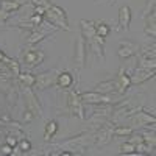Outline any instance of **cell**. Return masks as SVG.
Returning <instances> with one entry per match:
<instances>
[{"label":"cell","instance_id":"cell-1","mask_svg":"<svg viewBox=\"0 0 156 156\" xmlns=\"http://www.w3.org/2000/svg\"><path fill=\"white\" fill-rule=\"evenodd\" d=\"M44 17L47 19V22H50L55 28H62L66 31H70V27H69V20H67V14L61 6L58 5H51L47 11Z\"/></svg>","mask_w":156,"mask_h":156},{"label":"cell","instance_id":"cell-2","mask_svg":"<svg viewBox=\"0 0 156 156\" xmlns=\"http://www.w3.org/2000/svg\"><path fill=\"white\" fill-rule=\"evenodd\" d=\"M42 109L36 100V95L31 92L30 87H25V111H23V122H33L36 117H41Z\"/></svg>","mask_w":156,"mask_h":156},{"label":"cell","instance_id":"cell-3","mask_svg":"<svg viewBox=\"0 0 156 156\" xmlns=\"http://www.w3.org/2000/svg\"><path fill=\"white\" fill-rule=\"evenodd\" d=\"M84 103L80 97V94L76 90H69L67 92V108H69V112L72 115H76L78 119L84 120L86 115H84Z\"/></svg>","mask_w":156,"mask_h":156},{"label":"cell","instance_id":"cell-4","mask_svg":"<svg viewBox=\"0 0 156 156\" xmlns=\"http://www.w3.org/2000/svg\"><path fill=\"white\" fill-rule=\"evenodd\" d=\"M86 51H87V45H86V39L83 37V34L78 37L76 45H75V53H73V67L76 72H80L84 64H86Z\"/></svg>","mask_w":156,"mask_h":156},{"label":"cell","instance_id":"cell-5","mask_svg":"<svg viewBox=\"0 0 156 156\" xmlns=\"http://www.w3.org/2000/svg\"><path fill=\"white\" fill-rule=\"evenodd\" d=\"M80 97H81L83 103L94 105V106H98V105H109V103L114 101L111 95L97 92V90H92V92H83V94H80Z\"/></svg>","mask_w":156,"mask_h":156},{"label":"cell","instance_id":"cell-6","mask_svg":"<svg viewBox=\"0 0 156 156\" xmlns=\"http://www.w3.org/2000/svg\"><path fill=\"white\" fill-rule=\"evenodd\" d=\"M58 73H59L58 69H51V70H47V72H42V73L36 75V83H34V86H36L37 89H47V87H50L51 84L56 83Z\"/></svg>","mask_w":156,"mask_h":156},{"label":"cell","instance_id":"cell-7","mask_svg":"<svg viewBox=\"0 0 156 156\" xmlns=\"http://www.w3.org/2000/svg\"><path fill=\"white\" fill-rule=\"evenodd\" d=\"M45 59V55L44 51L37 50V48H28L25 53L22 55V61L25 66L28 67H34V66H39V64H42Z\"/></svg>","mask_w":156,"mask_h":156},{"label":"cell","instance_id":"cell-8","mask_svg":"<svg viewBox=\"0 0 156 156\" xmlns=\"http://www.w3.org/2000/svg\"><path fill=\"white\" fill-rule=\"evenodd\" d=\"M112 128H114V125L111 126V125H106V123H103V125H100V128H98V131L94 134V144L97 145V147H103V145H106V144H109L111 142V139H112Z\"/></svg>","mask_w":156,"mask_h":156},{"label":"cell","instance_id":"cell-9","mask_svg":"<svg viewBox=\"0 0 156 156\" xmlns=\"http://www.w3.org/2000/svg\"><path fill=\"white\" fill-rule=\"evenodd\" d=\"M128 119H129V122H131L133 125H137V126H147V125H150V123L154 125V122H156L154 114H150V112H140V109L136 111L133 115H129Z\"/></svg>","mask_w":156,"mask_h":156},{"label":"cell","instance_id":"cell-10","mask_svg":"<svg viewBox=\"0 0 156 156\" xmlns=\"http://www.w3.org/2000/svg\"><path fill=\"white\" fill-rule=\"evenodd\" d=\"M137 51H139L137 44H134L131 41H120L119 48H117V55H119L120 59H126V58L134 56Z\"/></svg>","mask_w":156,"mask_h":156},{"label":"cell","instance_id":"cell-11","mask_svg":"<svg viewBox=\"0 0 156 156\" xmlns=\"http://www.w3.org/2000/svg\"><path fill=\"white\" fill-rule=\"evenodd\" d=\"M153 76H154V69H140V67H137L133 75H129V81H131V84L137 86V84H142L144 81L150 80V78H153Z\"/></svg>","mask_w":156,"mask_h":156},{"label":"cell","instance_id":"cell-12","mask_svg":"<svg viewBox=\"0 0 156 156\" xmlns=\"http://www.w3.org/2000/svg\"><path fill=\"white\" fill-rule=\"evenodd\" d=\"M87 45L90 50H94V53L100 58H105V51H103V45H105V37H100L97 33L87 41Z\"/></svg>","mask_w":156,"mask_h":156},{"label":"cell","instance_id":"cell-13","mask_svg":"<svg viewBox=\"0 0 156 156\" xmlns=\"http://www.w3.org/2000/svg\"><path fill=\"white\" fill-rule=\"evenodd\" d=\"M95 90L101 94H108V92H117L119 94V83L117 80H106V81H101L98 84H95Z\"/></svg>","mask_w":156,"mask_h":156},{"label":"cell","instance_id":"cell-14","mask_svg":"<svg viewBox=\"0 0 156 156\" xmlns=\"http://www.w3.org/2000/svg\"><path fill=\"white\" fill-rule=\"evenodd\" d=\"M131 22V9L129 6H122L119 11V30H128Z\"/></svg>","mask_w":156,"mask_h":156},{"label":"cell","instance_id":"cell-15","mask_svg":"<svg viewBox=\"0 0 156 156\" xmlns=\"http://www.w3.org/2000/svg\"><path fill=\"white\" fill-rule=\"evenodd\" d=\"M56 84L61 89H69L73 84V75L70 72H59L56 76Z\"/></svg>","mask_w":156,"mask_h":156},{"label":"cell","instance_id":"cell-16","mask_svg":"<svg viewBox=\"0 0 156 156\" xmlns=\"http://www.w3.org/2000/svg\"><path fill=\"white\" fill-rule=\"evenodd\" d=\"M115 80H117V83H119V94H123L125 90L131 86V81H129V75L123 70V69H120L119 70V73H117V76H115Z\"/></svg>","mask_w":156,"mask_h":156},{"label":"cell","instance_id":"cell-17","mask_svg":"<svg viewBox=\"0 0 156 156\" xmlns=\"http://www.w3.org/2000/svg\"><path fill=\"white\" fill-rule=\"evenodd\" d=\"M48 30H42L41 28V25L37 27V30H34L30 36H28V39H27V44L28 45H33V44H37V42H41L44 37H47L48 36Z\"/></svg>","mask_w":156,"mask_h":156},{"label":"cell","instance_id":"cell-18","mask_svg":"<svg viewBox=\"0 0 156 156\" xmlns=\"http://www.w3.org/2000/svg\"><path fill=\"white\" fill-rule=\"evenodd\" d=\"M81 31H83V37L86 41H89L90 37L95 34V22L94 20H81Z\"/></svg>","mask_w":156,"mask_h":156},{"label":"cell","instance_id":"cell-19","mask_svg":"<svg viewBox=\"0 0 156 156\" xmlns=\"http://www.w3.org/2000/svg\"><path fill=\"white\" fill-rule=\"evenodd\" d=\"M22 6V2L19 0H0V9L5 11V12H14Z\"/></svg>","mask_w":156,"mask_h":156},{"label":"cell","instance_id":"cell-20","mask_svg":"<svg viewBox=\"0 0 156 156\" xmlns=\"http://www.w3.org/2000/svg\"><path fill=\"white\" fill-rule=\"evenodd\" d=\"M154 19H156V14H154V8L151 9L150 14H147V19H145V34L154 37L156 36V27H154Z\"/></svg>","mask_w":156,"mask_h":156},{"label":"cell","instance_id":"cell-21","mask_svg":"<svg viewBox=\"0 0 156 156\" xmlns=\"http://www.w3.org/2000/svg\"><path fill=\"white\" fill-rule=\"evenodd\" d=\"M31 5L34 6V12H37L41 16H44L45 11L51 6L50 0H31Z\"/></svg>","mask_w":156,"mask_h":156},{"label":"cell","instance_id":"cell-22","mask_svg":"<svg viewBox=\"0 0 156 156\" xmlns=\"http://www.w3.org/2000/svg\"><path fill=\"white\" fill-rule=\"evenodd\" d=\"M17 78H19V81L23 87H33L34 83H36V76L33 73H28V72H23V73L20 72L17 75Z\"/></svg>","mask_w":156,"mask_h":156},{"label":"cell","instance_id":"cell-23","mask_svg":"<svg viewBox=\"0 0 156 156\" xmlns=\"http://www.w3.org/2000/svg\"><path fill=\"white\" fill-rule=\"evenodd\" d=\"M58 131V123L55 120H50L45 123V131H44V139L45 140H50L51 137H53Z\"/></svg>","mask_w":156,"mask_h":156},{"label":"cell","instance_id":"cell-24","mask_svg":"<svg viewBox=\"0 0 156 156\" xmlns=\"http://www.w3.org/2000/svg\"><path fill=\"white\" fill-rule=\"evenodd\" d=\"M134 133L133 126H123V125H115L112 128V134L114 136H131Z\"/></svg>","mask_w":156,"mask_h":156},{"label":"cell","instance_id":"cell-25","mask_svg":"<svg viewBox=\"0 0 156 156\" xmlns=\"http://www.w3.org/2000/svg\"><path fill=\"white\" fill-rule=\"evenodd\" d=\"M95 33L100 37H106L111 33V28H109V25H106L105 22H95Z\"/></svg>","mask_w":156,"mask_h":156},{"label":"cell","instance_id":"cell-26","mask_svg":"<svg viewBox=\"0 0 156 156\" xmlns=\"http://www.w3.org/2000/svg\"><path fill=\"white\" fill-rule=\"evenodd\" d=\"M120 153L122 154H137L136 153V145L131 144L129 140H126V142H123V144L120 145Z\"/></svg>","mask_w":156,"mask_h":156},{"label":"cell","instance_id":"cell-27","mask_svg":"<svg viewBox=\"0 0 156 156\" xmlns=\"http://www.w3.org/2000/svg\"><path fill=\"white\" fill-rule=\"evenodd\" d=\"M137 67H140V69H154L156 67V62H154V59H142V58H139V66Z\"/></svg>","mask_w":156,"mask_h":156},{"label":"cell","instance_id":"cell-28","mask_svg":"<svg viewBox=\"0 0 156 156\" xmlns=\"http://www.w3.org/2000/svg\"><path fill=\"white\" fill-rule=\"evenodd\" d=\"M30 23H31V27H39V25H42V23H44V16L37 14V12H34V14L30 17Z\"/></svg>","mask_w":156,"mask_h":156},{"label":"cell","instance_id":"cell-29","mask_svg":"<svg viewBox=\"0 0 156 156\" xmlns=\"http://www.w3.org/2000/svg\"><path fill=\"white\" fill-rule=\"evenodd\" d=\"M19 147H20L22 153H27V151L31 150V144H30V140H28V139H22V140L19 142Z\"/></svg>","mask_w":156,"mask_h":156},{"label":"cell","instance_id":"cell-30","mask_svg":"<svg viewBox=\"0 0 156 156\" xmlns=\"http://www.w3.org/2000/svg\"><path fill=\"white\" fill-rule=\"evenodd\" d=\"M6 144H8V145H11L12 148H14V147L17 145V137H16L14 134H9V136H6Z\"/></svg>","mask_w":156,"mask_h":156},{"label":"cell","instance_id":"cell-31","mask_svg":"<svg viewBox=\"0 0 156 156\" xmlns=\"http://www.w3.org/2000/svg\"><path fill=\"white\" fill-rule=\"evenodd\" d=\"M0 150H2V153H3V154H12V147H11V145H8V144H6V145H3Z\"/></svg>","mask_w":156,"mask_h":156},{"label":"cell","instance_id":"cell-32","mask_svg":"<svg viewBox=\"0 0 156 156\" xmlns=\"http://www.w3.org/2000/svg\"><path fill=\"white\" fill-rule=\"evenodd\" d=\"M5 59H6V55L3 53V51H2V50H0V64H2V62H3Z\"/></svg>","mask_w":156,"mask_h":156},{"label":"cell","instance_id":"cell-33","mask_svg":"<svg viewBox=\"0 0 156 156\" xmlns=\"http://www.w3.org/2000/svg\"><path fill=\"white\" fill-rule=\"evenodd\" d=\"M19 2H22V0H19Z\"/></svg>","mask_w":156,"mask_h":156}]
</instances>
